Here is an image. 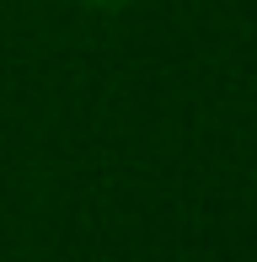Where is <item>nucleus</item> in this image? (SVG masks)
Here are the masks:
<instances>
[{"instance_id":"nucleus-1","label":"nucleus","mask_w":257,"mask_h":262,"mask_svg":"<svg viewBox=\"0 0 257 262\" xmlns=\"http://www.w3.org/2000/svg\"><path fill=\"white\" fill-rule=\"evenodd\" d=\"M86 6H102V11H113V6H123V0H86Z\"/></svg>"}]
</instances>
